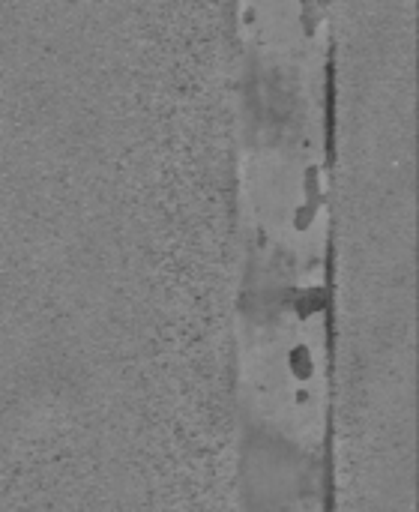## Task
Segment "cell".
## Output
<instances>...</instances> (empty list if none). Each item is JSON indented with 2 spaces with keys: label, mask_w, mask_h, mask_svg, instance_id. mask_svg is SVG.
Returning <instances> with one entry per match:
<instances>
[{
  "label": "cell",
  "mask_w": 419,
  "mask_h": 512,
  "mask_svg": "<svg viewBox=\"0 0 419 512\" xmlns=\"http://www.w3.org/2000/svg\"><path fill=\"white\" fill-rule=\"evenodd\" d=\"M249 512H315L312 501H291V504H282V507H252Z\"/></svg>",
  "instance_id": "cell-2"
},
{
  "label": "cell",
  "mask_w": 419,
  "mask_h": 512,
  "mask_svg": "<svg viewBox=\"0 0 419 512\" xmlns=\"http://www.w3.org/2000/svg\"><path fill=\"white\" fill-rule=\"evenodd\" d=\"M327 321L312 294H264L243 330V381L252 414L297 447L327 426Z\"/></svg>",
  "instance_id": "cell-1"
}]
</instances>
